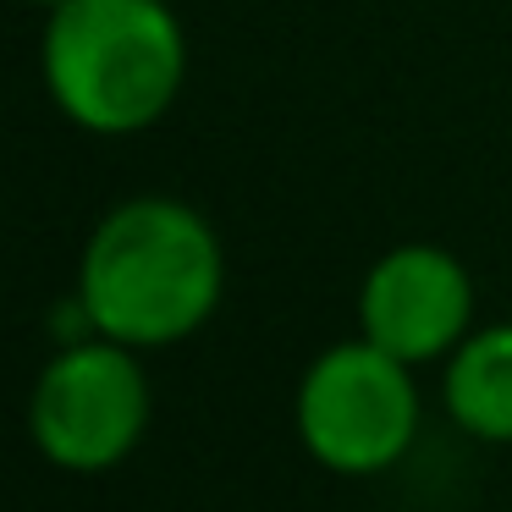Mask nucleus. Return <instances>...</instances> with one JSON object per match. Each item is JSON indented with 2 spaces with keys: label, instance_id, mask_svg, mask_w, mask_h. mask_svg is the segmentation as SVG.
Segmentation results:
<instances>
[{
  "label": "nucleus",
  "instance_id": "5",
  "mask_svg": "<svg viewBox=\"0 0 512 512\" xmlns=\"http://www.w3.org/2000/svg\"><path fill=\"white\" fill-rule=\"evenodd\" d=\"M474 331V276L441 243H397L358 287V336L402 364H446Z\"/></svg>",
  "mask_w": 512,
  "mask_h": 512
},
{
  "label": "nucleus",
  "instance_id": "1",
  "mask_svg": "<svg viewBox=\"0 0 512 512\" xmlns=\"http://www.w3.org/2000/svg\"><path fill=\"white\" fill-rule=\"evenodd\" d=\"M226 292V248L215 226L171 193H138L100 215L78 254V292L94 336L138 353L188 342Z\"/></svg>",
  "mask_w": 512,
  "mask_h": 512
},
{
  "label": "nucleus",
  "instance_id": "7",
  "mask_svg": "<svg viewBox=\"0 0 512 512\" xmlns=\"http://www.w3.org/2000/svg\"><path fill=\"white\" fill-rule=\"evenodd\" d=\"M34 6H45V12H56V6H67V0H34Z\"/></svg>",
  "mask_w": 512,
  "mask_h": 512
},
{
  "label": "nucleus",
  "instance_id": "3",
  "mask_svg": "<svg viewBox=\"0 0 512 512\" xmlns=\"http://www.w3.org/2000/svg\"><path fill=\"white\" fill-rule=\"evenodd\" d=\"M298 441L325 474L369 479L413 452L424 424V397L413 364L391 358L369 336L336 342L303 369L292 397Z\"/></svg>",
  "mask_w": 512,
  "mask_h": 512
},
{
  "label": "nucleus",
  "instance_id": "4",
  "mask_svg": "<svg viewBox=\"0 0 512 512\" xmlns=\"http://www.w3.org/2000/svg\"><path fill=\"white\" fill-rule=\"evenodd\" d=\"M155 391L138 347L78 336L45 358L28 391V435L61 474H111L149 435Z\"/></svg>",
  "mask_w": 512,
  "mask_h": 512
},
{
  "label": "nucleus",
  "instance_id": "6",
  "mask_svg": "<svg viewBox=\"0 0 512 512\" xmlns=\"http://www.w3.org/2000/svg\"><path fill=\"white\" fill-rule=\"evenodd\" d=\"M441 402L463 435L512 446V320L474 325L441 364Z\"/></svg>",
  "mask_w": 512,
  "mask_h": 512
},
{
  "label": "nucleus",
  "instance_id": "2",
  "mask_svg": "<svg viewBox=\"0 0 512 512\" xmlns=\"http://www.w3.org/2000/svg\"><path fill=\"white\" fill-rule=\"evenodd\" d=\"M39 78L94 138L149 133L188 83V34L166 0H67L45 12Z\"/></svg>",
  "mask_w": 512,
  "mask_h": 512
}]
</instances>
